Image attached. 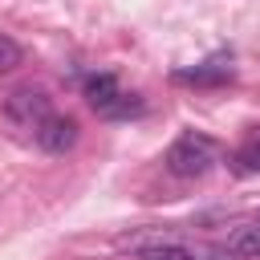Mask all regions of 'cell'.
<instances>
[{
  "label": "cell",
  "instance_id": "obj_8",
  "mask_svg": "<svg viewBox=\"0 0 260 260\" xmlns=\"http://www.w3.org/2000/svg\"><path fill=\"white\" fill-rule=\"evenodd\" d=\"M138 260H195V252H187L183 244H134Z\"/></svg>",
  "mask_w": 260,
  "mask_h": 260
},
{
  "label": "cell",
  "instance_id": "obj_9",
  "mask_svg": "<svg viewBox=\"0 0 260 260\" xmlns=\"http://www.w3.org/2000/svg\"><path fill=\"white\" fill-rule=\"evenodd\" d=\"M20 61H24V49H20V45H16L12 37H4V32H0V73L16 69Z\"/></svg>",
  "mask_w": 260,
  "mask_h": 260
},
{
  "label": "cell",
  "instance_id": "obj_6",
  "mask_svg": "<svg viewBox=\"0 0 260 260\" xmlns=\"http://www.w3.org/2000/svg\"><path fill=\"white\" fill-rule=\"evenodd\" d=\"M228 252H232V256H244V260H260V223L236 228V232L228 236Z\"/></svg>",
  "mask_w": 260,
  "mask_h": 260
},
{
  "label": "cell",
  "instance_id": "obj_7",
  "mask_svg": "<svg viewBox=\"0 0 260 260\" xmlns=\"http://www.w3.org/2000/svg\"><path fill=\"white\" fill-rule=\"evenodd\" d=\"M232 167L240 171V175H260V126L236 146V154H232Z\"/></svg>",
  "mask_w": 260,
  "mask_h": 260
},
{
  "label": "cell",
  "instance_id": "obj_3",
  "mask_svg": "<svg viewBox=\"0 0 260 260\" xmlns=\"http://www.w3.org/2000/svg\"><path fill=\"white\" fill-rule=\"evenodd\" d=\"M77 118H69V114H49L41 126H37V142H41V150H49V154H65V150H73L77 146Z\"/></svg>",
  "mask_w": 260,
  "mask_h": 260
},
{
  "label": "cell",
  "instance_id": "obj_2",
  "mask_svg": "<svg viewBox=\"0 0 260 260\" xmlns=\"http://www.w3.org/2000/svg\"><path fill=\"white\" fill-rule=\"evenodd\" d=\"M53 102H49V93L41 89V85H16L8 98H4V114L16 122V126H41L53 110H49Z\"/></svg>",
  "mask_w": 260,
  "mask_h": 260
},
{
  "label": "cell",
  "instance_id": "obj_1",
  "mask_svg": "<svg viewBox=\"0 0 260 260\" xmlns=\"http://www.w3.org/2000/svg\"><path fill=\"white\" fill-rule=\"evenodd\" d=\"M215 154H219V146H215L207 134L187 130V134H179V138L171 142V150H167V167H171L179 179H195V175H207V171H211Z\"/></svg>",
  "mask_w": 260,
  "mask_h": 260
},
{
  "label": "cell",
  "instance_id": "obj_4",
  "mask_svg": "<svg viewBox=\"0 0 260 260\" xmlns=\"http://www.w3.org/2000/svg\"><path fill=\"white\" fill-rule=\"evenodd\" d=\"M85 98H89V106L106 118L114 106H118V98H122V85L110 77V73H98V77H89L85 81Z\"/></svg>",
  "mask_w": 260,
  "mask_h": 260
},
{
  "label": "cell",
  "instance_id": "obj_5",
  "mask_svg": "<svg viewBox=\"0 0 260 260\" xmlns=\"http://www.w3.org/2000/svg\"><path fill=\"white\" fill-rule=\"evenodd\" d=\"M236 73L228 65H195V69H179L175 81L179 85H228Z\"/></svg>",
  "mask_w": 260,
  "mask_h": 260
}]
</instances>
